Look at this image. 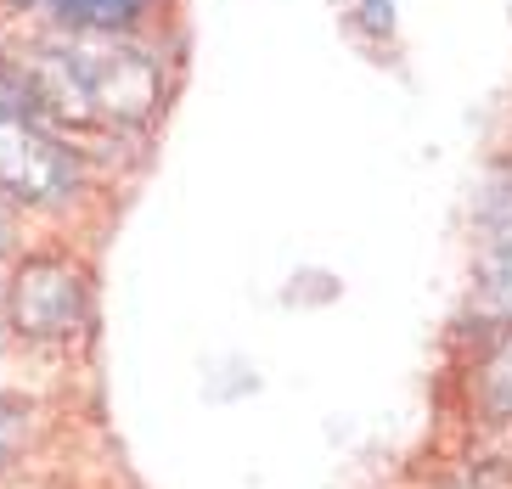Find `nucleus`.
I'll list each match as a JSON object with an SVG mask.
<instances>
[{"instance_id": "obj_2", "label": "nucleus", "mask_w": 512, "mask_h": 489, "mask_svg": "<svg viewBox=\"0 0 512 489\" xmlns=\"http://www.w3.org/2000/svg\"><path fill=\"white\" fill-rule=\"evenodd\" d=\"M0 433H6V416H0Z\"/></svg>"}, {"instance_id": "obj_1", "label": "nucleus", "mask_w": 512, "mask_h": 489, "mask_svg": "<svg viewBox=\"0 0 512 489\" xmlns=\"http://www.w3.org/2000/svg\"><path fill=\"white\" fill-rule=\"evenodd\" d=\"M34 6L68 17V23H130L147 0H34Z\"/></svg>"}]
</instances>
